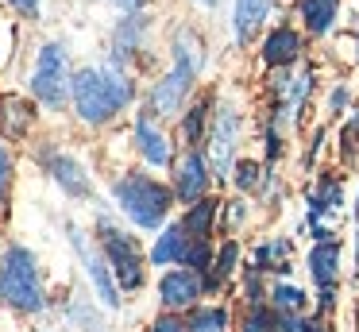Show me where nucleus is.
Instances as JSON below:
<instances>
[{"instance_id":"obj_22","label":"nucleus","mask_w":359,"mask_h":332,"mask_svg":"<svg viewBox=\"0 0 359 332\" xmlns=\"http://www.w3.org/2000/svg\"><path fill=\"white\" fill-rule=\"evenodd\" d=\"M240 270V239L228 236L224 244L217 247V255H212V267L205 270V293H217L224 290V282Z\"/></svg>"},{"instance_id":"obj_35","label":"nucleus","mask_w":359,"mask_h":332,"mask_svg":"<svg viewBox=\"0 0 359 332\" xmlns=\"http://www.w3.org/2000/svg\"><path fill=\"white\" fill-rule=\"evenodd\" d=\"M351 105V85L348 81H336L332 93H328V116H344Z\"/></svg>"},{"instance_id":"obj_38","label":"nucleus","mask_w":359,"mask_h":332,"mask_svg":"<svg viewBox=\"0 0 359 332\" xmlns=\"http://www.w3.org/2000/svg\"><path fill=\"white\" fill-rule=\"evenodd\" d=\"M355 220H359V193H355Z\"/></svg>"},{"instance_id":"obj_28","label":"nucleus","mask_w":359,"mask_h":332,"mask_svg":"<svg viewBox=\"0 0 359 332\" xmlns=\"http://www.w3.org/2000/svg\"><path fill=\"white\" fill-rule=\"evenodd\" d=\"M12 185H16V154L8 139H0V208H8Z\"/></svg>"},{"instance_id":"obj_29","label":"nucleus","mask_w":359,"mask_h":332,"mask_svg":"<svg viewBox=\"0 0 359 332\" xmlns=\"http://www.w3.org/2000/svg\"><path fill=\"white\" fill-rule=\"evenodd\" d=\"M240 332H278V309L274 305H251Z\"/></svg>"},{"instance_id":"obj_30","label":"nucleus","mask_w":359,"mask_h":332,"mask_svg":"<svg viewBox=\"0 0 359 332\" xmlns=\"http://www.w3.org/2000/svg\"><path fill=\"white\" fill-rule=\"evenodd\" d=\"M212 255H217L212 239H189L186 255H182V267H194L197 274H205V270L212 267Z\"/></svg>"},{"instance_id":"obj_27","label":"nucleus","mask_w":359,"mask_h":332,"mask_svg":"<svg viewBox=\"0 0 359 332\" xmlns=\"http://www.w3.org/2000/svg\"><path fill=\"white\" fill-rule=\"evenodd\" d=\"M266 301H271L278 313H302L309 298H305V290H297V286H290V282H274L271 293H266Z\"/></svg>"},{"instance_id":"obj_19","label":"nucleus","mask_w":359,"mask_h":332,"mask_svg":"<svg viewBox=\"0 0 359 332\" xmlns=\"http://www.w3.org/2000/svg\"><path fill=\"white\" fill-rule=\"evenodd\" d=\"M305 267H309L313 282L325 290V286H336L340 282V267H344V247L340 239H317V244L309 247V259H305Z\"/></svg>"},{"instance_id":"obj_1","label":"nucleus","mask_w":359,"mask_h":332,"mask_svg":"<svg viewBox=\"0 0 359 332\" xmlns=\"http://www.w3.org/2000/svg\"><path fill=\"white\" fill-rule=\"evenodd\" d=\"M140 77L135 69H124L116 62L104 58L101 66H78L74 69V85H70V108L78 116L81 128L89 131H104L120 120L124 112H132L140 105Z\"/></svg>"},{"instance_id":"obj_25","label":"nucleus","mask_w":359,"mask_h":332,"mask_svg":"<svg viewBox=\"0 0 359 332\" xmlns=\"http://www.w3.org/2000/svg\"><path fill=\"white\" fill-rule=\"evenodd\" d=\"M266 174L271 170L263 166V162H255V159H236V166H232V185H236V193H243V197H255L259 190H263V182H266Z\"/></svg>"},{"instance_id":"obj_32","label":"nucleus","mask_w":359,"mask_h":332,"mask_svg":"<svg viewBox=\"0 0 359 332\" xmlns=\"http://www.w3.org/2000/svg\"><path fill=\"white\" fill-rule=\"evenodd\" d=\"M248 213H251V208H248V197L240 193L236 201H224V208H220V220H224L228 232H236L243 220H248Z\"/></svg>"},{"instance_id":"obj_5","label":"nucleus","mask_w":359,"mask_h":332,"mask_svg":"<svg viewBox=\"0 0 359 332\" xmlns=\"http://www.w3.org/2000/svg\"><path fill=\"white\" fill-rule=\"evenodd\" d=\"M93 236H97V244H101L104 259H109L116 286L124 293H140L143 286H147V267H151L147 251L140 247V236H132V228H124V224L109 213H101L93 220Z\"/></svg>"},{"instance_id":"obj_23","label":"nucleus","mask_w":359,"mask_h":332,"mask_svg":"<svg viewBox=\"0 0 359 332\" xmlns=\"http://www.w3.org/2000/svg\"><path fill=\"white\" fill-rule=\"evenodd\" d=\"M290 239L286 236H271L263 239V244H255V251H251V267L263 270V274H274V270H290Z\"/></svg>"},{"instance_id":"obj_37","label":"nucleus","mask_w":359,"mask_h":332,"mask_svg":"<svg viewBox=\"0 0 359 332\" xmlns=\"http://www.w3.org/2000/svg\"><path fill=\"white\" fill-rule=\"evenodd\" d=\"M197 4H201V8H217L220 0H197Z\"/></svg>"},{"instance_id":"obj_21","label":"nucleus","mask_w":359,"mask_h":332,"mask_svg":"<svg viewBox=\"0 0 359 332\" xmlns=\"http://www.w3.org/2000/svg\"><path fill=\"white\" fill-rule=\"evenodd\" d=\"M297 20L309 39H325L340 20V0H297Z\"/></svg>"},{"instance_id":"obj_24","label":"nucleus","mask_w":359,"mask_h":332,"mask_svg":"<svg viewBox=\"0 0 359 332\" xmlns=\"http://www.w3.org/2000/svg\"><path fill=\"white\" fill-rule=\"evenodd\" d=\"M186 324H189V332H228L232 317H228V305H201L197 301L186 313Z\"/></svg>"},{"instance_id":"obj_26","label":"nucleus","mask_w":359,"mask_h":332,"mask_svg":"<svg viewBox=\"0 0 359 332\" xmlns=\"http://www.w3.org/2000/svg\"><path fill=\"white\" fill-rule=\"evenodd\" d=\"M20 51V23H16V12L12 8H0V74L12 66Z\"/></svg>"},{"instance_id":"obj_4","label":"nucleus","mask_w":359,"mask_h":332,"mask_svg":"<svg viewBox=\"0 0 359 332\" xmlns=\"http://www.w3.org/2000/svg\"><path fill=\"white\" fill-rule=\"evenodd\" d=\"M0 301L24 317H39L47 309V286H43L39 255L27 244H4L0 251Z\"/></svg>"},{"instance_id":"obj_31","label":"nucleus","mask_w":359,"mask_h":332,"mask_svg":"<svg viewBox=\"0 0 359 332\" xmlns=\"http://www.w3.org/2000/svg\"><path fill=\"white\" fill-rule=\"evenodd\" d=\"M359 154V112L348 116V124L340 128V159L351 162Z\"/></svg>"},{"instance_id":"obj_3","label":"nucleus","mask_w":359,"mask_h":332,"mask_svg":"<svg viewBox=\"0 0 359 332\" xmlns=\"http://www.w3.org/2000/svg\"><path fill=\"white\" fill-rule=\"evenodd\" d=\"M109 193H112V208L140 232H158L170 220L174 205H178L174 185L163 182V178H155L147 166L120 170V174L112 178Z\"/></svg>"},{"instance_id":"obj_8","label":"nucleus","mask_w":359,"mask_h":332,"mask_svg":"<svg viewBox=\"0 0 359 332\" xmlns=\"http://www.w3.org/2000/svg\"><path fill=\"white\" fill-rule=\"evenodd\" d=\"M240 108L228 105V100H217V108H212V120H209V135H205V159H209L212 166V178L217 182H224L228 174H232L236 166V147H240Z\"/></svg>"},{"instance_id":"obj_6","label":"nucleus","mask_w":359,"mask_h":332,"mask_svg":"<svg viewBox=\"0 0 359 332\" xmlns=\"http://www.w3.org/2000/svg\"><path fill=\"white\" fill-rule=\"evenodd\" d=\"M74 69L78 66H70V46H66L62 39H47V43H39V51H35V62H32V69H27L24 89L39 100L43 112H62V108L70 105Z\"/></svg>"},{"instance_id":"obj_17","label":"nucleus","mask_w":359,"mask_h":332,"mask_svg":"<svg viewBox=\"0 0 359 332\" xmlns=\"http://www.w3.org/2000/svg\"><path fill=\"white\" fill-rule=\"evenodd\" d=\"M186 247H189V236H186V228H182V220H166L163 228L155 232V244L147 247V263L158 267V270L178 267L182 255H186Z\"/></svg>"},{"instance_id":"obj_9","label":"nucleus","mask_w":359,"mask_h":332,"mask_svg":"<svg viewBox=\"0 0 359 332\" xmlns=\"http://www.w3.org/2000/svg\"><path fill=\"white\" fill-rule=\"evenodd\" d=\"M166 120H158L147 108H135L132 116V151L140 154V162L147 170H170L178 162V143L170 139V131L163 128Z\"/></svg>"},{"instance_id":"obj_18","label":"nucleus","mask_w":359,"mask_h":332,"mask_svg":"<svg viewBox=\"0 0 359 332\" xmlns=\"http://www.w3.org/2000/svg\"><path fill=\"white\" fill-rule=\"evenodd\" d=\"M220 208H224V201L212 197V193H205V197H197L194 205H182V228H186L189 239H212V232H217L220 224Z\"/></svg>"},{"instance_id":"obj_2","label":"nucleus","mask_w":359,"mask_h":332,"mask_svg":"<svg viewBox=\"0 0 359 332\" xmlns=\"http://www.w3.org/2000/svg\"><path fill=\"white\" fill-rule=\"evenodd\" d=\"M205 69V43L189 23L174 27L170 35V66L147 85L143 93V108L155 112L158 120H178L186 112V105L197 97V77Z\"/></svg>"},{"instance_id":"obj_36","label":"nucleus","mask_w":359,"mask_h":332,"mask_svg":"<svg viewBox=\"0 0 359 332\" xmlns=\"http://www.w3.org/2000/svg\"><path fill=\"white\" fill-rule=\"evenodd\" d=\"M104 4H112L116 12H147L155 0H104Z\"/></svg>"},{"instance_id":"obj_33","label":"nucleus","mask_w":359,"mask_h":332,"mask_svg":"<svg viewBox=\"0 0 359 332\" xmlns=\"http://www.w3.org/2000/svg\"><path fill=\"white\" fill-rule=\"evenodd\" d=\"M147 332H189V324H186V317H182V313L163 309V313H158L155 321L147 324Z\"/></svg>"},{"instance_id":"obj_11","label":"nucleus","mask_w":359,"mask_h":332,"mask_svg":"<svg viewBox=\"0 0 359 332\" xmlns=\"http://www.w3.org/2000/svg\"><path fill=\"white\" fill-rule=\"evenodd\" d=\"M147 35H151L147 12H120L109 31V62L135 69L143 62V54H147Z\"/></svg>"},{"instance_id":"obj_14","label":"nucleus","mask_w":359,"mask_h":332,"mask_svg":"<svg viewBox=\"0 0 359 332\" xmlns=\"http://www.w3.org/2000/svg\"><path fill=\"white\" fill-rule=\"evenodd\" d=\"M155 293H158V305L163 309H174V313H189L197 301L205 298V274H197L194 267H166L155 282Z\"/></svg>"},{"instance_id":"obj_7","label":"nucleus","mask_w":359,"mask_h":332,"mask_svg":"<svg viewBox=\"0 0 359 332\" xmlns=\"http://www.w3.org/2000/svg\"><path fill=\"white\" fill-rule=\"evenodd\" d=\"M66 239H70V247H74V259H78L81 270H86V282L93 286V298L101 301L104 309H120L124 290H120L116 278H112V267H109V259H104L97 236H89L81 224L66 220Z\"/></svg>"},{"instance_id":"obj_34","label":"nucleus","mask_w":359,"mask_h":332,"mask_svg":"<svg viewBox=\"0 0 359 332\" xmlns=\"http://www.w3.org/2000/svg\"><path fill=\"white\" fill-rule=\"evenodd\" d=\"M4 8H12L20 20L39 23V20H43V8H47V0H4Z\"/></svg>"},{"instance_id":"obj_10","label":"nucleus","mask_w":359,"mask_h":332,"mask_svg":"<svg viewBox=\"0 0 359 332\" xmlns=\"http://www.w3.org/2000/svg\"><path fill=\"white\" fill-rule=\"evenodd\" d=\"M35 159H39V166L50 174V182L62 190V197H70V201H93V174L86 170V162L78 159V154H70V151H62V147H55V143H47V147H39L35 151Z\"/></svg>"},{"instance_id":"obj_13","label":"nucleus","mask_w":359,"mask_h":332,"mask_svg":"<svg viewBox=\"0 0 359 332\" xmlns=\"http://www.w3.org/2000/svg\"><path fill=\"white\" fill-rule=\"evenodd\" d=\"M39 124V100L27 89H0V139L27 143Z\"/></svg>"},{"instance_id":"obj_12","label":"nucleus","mask_w":359,"mask_h":332,"mask_svg":"<svg viewBox=\"0 0 359 332\" xmlns=\"http://www.w3.org/2000/svg\"><path fill=\"white\" fill-rule=\"evenodd\" d=\"M212 166L205 159V147H182L178 151V162L170 166V185H174V197L178 205H194L197 197L212 190Z\"/></svg>"},{"instance_id":"obj_15","label":"nucleus","mask_w":359,"mask_h":332,"mask_svg":"<svg viewBox=\"0 0 359 332\" xmlns=\"http://www.w3.org/2000/svg\"><path fill=\"white\" fill-rule=\"evenodd\" d=\"M305 54V39L297 27L290 23H278L263 35V46H259V58H263L266 69H294Z\"/></svg>"},{"instance_id":"obj_20","label":"nucleus","mask_w":359,"mask_h":332,"mask_svg":"<svg viewBox=\"0 0 359 332\" xmlns=\"http://www.w3.org/2000/svg\"><path fill=\"white\" fill-rule=\"evenodd\" d=\"M271 8H274V0H236V4H232L236 43H240V46L255 43V35L266 27V20H271Z\"/></svg>"},{"instance_id":"obj_16","label":"nucleus","mask_w":359,"mask_h":332,"mask_svg":"<svg viewBox=\"0 0 359 332\" xmlns=\"http://www.w3.org/2000/svg\"><path fill=\"white\" fill-rule=\"evenodd\" d=\"M212 108H217V97H212V93H197V97L189 100L186 112L174 120V124H178V147H201L205 143Z\"/></svg>"}]
</instances>
